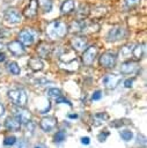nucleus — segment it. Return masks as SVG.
Returning a JSON list of instances; mask_svg holds the SVG:
<instances>
[{
	"label": "nucleus",
	"mask_w": 147,
	"mask_h": 148,
	"mask_svg": "<svg viewBox=\"0 0 147 148\" xmlns=\"http://www.w3.org/2000/svg\"><path fill=\"white\" fill-rule=\"evenodd\" d=\"M138 69V64L135 61H125L120 65V72L123 74H133Z\"/></svg>",
	"instance_id": "obj_14"
},
{
	"label": "nucleus",
	"mask_w": 147,
	"mask_h": 148,
	"mask_svg": "<svg viewBox=\"0 0 147 148\" xmlns=\"http://www.w3.org/2000/svg\"><path fill=\"white\" fill-rule=\"evenodd\" d=\"M37 12H38V1L37 0H30L29 5L23 10V15L27 18H34L37 15Z\"/></svg>",
	"instance_id": "obj_13"
},
{
	"label": "nucleus",
	"mask_w": 147,
	"mask_h": 148,
	"mask_svg": "<svg viewBox=\"0 0 147 148\" xmlns=\"http://www.w3.org/2000/svg\"><path fill=\"white\" fill-rule=\"evenodd\" d=\"M2 46H3V43H2L1 39H0V49H2Z\"/></svg>",
	"instance_id": "obj_38"
},
{
	"label": "nucleus",
	"mask_w": 147,
	"mask_h": 148,
	"mask_svg": "<svg viewBox=\"0 0 147 148\" xmlns=\"http://www.w3.org/2000/svg\"><path fill=\"white\" fill-rule=\"evenodd\" d=\"M68 117H69V118H76L78 116H76V114H69Z\"/></svg>",
	"instance_id": "obj_37"
},
{
	"label": "nucleus",
	"mask_w": 147,
	"mask_h": 148,
	"mask_svg": "<svg viewBox=\"0 0 147 148\" xmlns=\"http://www.w3.org/2000/svg\"><path fill=\"white\" fill-rule=\"evenodd\" d=\"M56 126H57V119L52 116H47V117L42 118V120L39 123V127L44 132H51Z\"/></svg>",
	"instance_id": "obj_12"
},
{
	"label": "nucleus",
	"mask_w": 147,
	"mask_h": 148,
	"mask_svg": "<svg viewBox=\"0 0 147 148\" xmlns=\"http://www.w3.org/2000/svg\"><path fill=\"white\" fill-rule=\"evenodd\" d=\"M126 37V30L123 27H113L109 30L106 35V39L109 42H118Z\"/></svg>",
	"instance_id": "obj_4"
},
{
	"label": "nucleus",
	"mask_w": 147,
	"mask_h": 148,
	"mask_svg": "<svg viewBox=\"0 0 147 148\" xmlns=\"http://www.w3.org/2000/svg\"><path fill=\"white\" fill-rule=\"evenodd\" d=\"M29 67L34 71V72H38V71H42L43 67H44V64L43 61L38 58V57H32L29 59V62H28Z\"/></svg>",
	"instance_id": "obj_16"
},
{
	"label": "nucleus",
	"mask_w": 147,
	"mask_h": 148,
	"mask_svg": "<svg viewBox=\"0 0 147 148\" xmlns=\"http://www.w3.org/2000/svg\"><path fill=\"white\" fill-rule=\"evenodd\" d=\"M15 142H16V138H15L14 135L6 136L5 140H3V145H5V146H13Z\"/></svg>",
	"instance_id": "obj_28"
},
{
	"label": "nucleus",
	"mask_w": 147,
	"mask_h": 148,
	"mask_svg": "<svg viewBox=\"0 0 147 148\" xmlns=\"http://www.w3.org/2000/svg\"><path fill=\"white\" fill-rule=\"evenodd\" d=\"M108 135H109V133L108 132H102V133H100L98 135H97V139H98V141H101V142H103V141H105V139L108 138Z\"/></svg>",
	"instance_id": "obj_31"
},
{
	"label": "nucleus",
	"mask_w": 147,
	"mask_h": 148,
	"mask_svg": "<svg viewBox=\"0 0 147 148\" xmlns=\"http://www.w3.org/2000/svg\"><path fill=\"white\" fill-rule=\"evenodd\" d=\"M47 96H49L50 98L56 99L57 97L61 96V91H60L59 89H57V88H51V89L47 90Z\"/></svg>",
	"instance_id": "obj_25"
},
{
	"label": "nucleus",
	"mask_w": 147,
	"mask_h": 148,
	"mask_svg": "<svg viewBox=\"0 0 147 148\" xmlns=\"http://www.w3.org/2000/svg\"><path fill=\"white\" fill-rule=\"evenodd\" d=\"M71 46L74 51H84V49L87 47V38L83 36H74L71 39Z\"/></svg>",
	"instance_id": "obj_11"
},
{
	"label": "nucleus",
	"mask_w": 147,
	"mask_h": 148,
	"mask_svg": "<svg viewBox=\"0 0 147 148\" xmlns=\"http://www.w3.org/2000/svg\"><path fill=\"white\" fill-rule=\"evenodd\" d=\"M68 32L67 24L61 20H54L46 25V35L51 40H58L66 36Z\"/></svg>",
	"instance_id": "obj_1"
},
{
	"label": "nucleus",
	"mask_w": 147,
	"mask_h": 148,
	"mask_svg": "<svg viewBox=\"0 0 147 148\" xmlns=\"http://www.w3.org/2000/svg\"><path fill=\"white\" fill-rule=\"evenodd\" d=\"M37 52H38L39 57L47 58L50 56V53H51V46H50V44H47L45 42H42L38 45V47H37Z\"/></svg>",
	"instance_id": "obj_17"
},
{
	"label": "nucleus",
	"mask_w": 147,
	"mask_h": 148,
	"mask_svg": "<svg viewBox=\"0 0 147 148\" xmlns=\"http://www.w3.org/2000/svg\"><path fill=\"white\" fill-rule=\"evenodd\" d=\"M3 17H5V20H6L8 23L16 24V23H20V22H21V20H22V14L19 12V9H16V8H14V7H10V8H7V9L5 10Z\"/></svg>",
	"instance_id": "obj_5"
},
{
	"label": "nucleus",
	"mask_w": 147,
	"mask_h": 148,
	"mask_svg": "<svg viewBox=\"0 0 147 148\" xmlns=\"http://www.w3.org/2000/svg\"><path fill=\"white\" fill-rule=\"evenodd\" d=\"M5 127L8 131H13V132H17L21 128V123L15 118V117H7L5 120Z\"/></svg>",
	"instance_id": "obj_15"
},
{
	"label": "nucleus",
	"mask_w": 147,
	"mask_h": 148,
	"mask_svg": "<svg viewBox=\"0 0 147 148\" xmlns=\"http://www.w3.org/2000/svg\"><path fill=\"white\" fill-rule=\"evenodd\" d=\"M7 47H8V51L15 57H21L25 53L24 45L19 40H12L10 43L7 44Z\"/></svg>",
	"instance_id": "obj_10"
},
{
	"label": "nucleus",
	"mask_w": 147,
	"mask_h": 148,
	"mask_svg": "<svg viewBox=\"0 0 147 148\" xmlns=\"http://www.w3.org/2000/svg\"><path fill=\"white\" fill-rule=\"evenodd\" d=\"M119 135H120V138H122L124 141H130V140L133 138V133H132V131H130V130H123V131H120V132H119Z\"/></svg>",
	"instance_id": "obj_23"
},
{
	"label": "nucleus",
	"mask_w": 147,
	"mask_h": 148,
	"mask_svg": "<svg viewBox=\"0 0 147 148\" xmlns=\"http://www.w3.org/2000/svg\"><path fill=\"white\" fill-rule=\"evenodd\" d=\"M35 40V34L31 29H23L19 34V42H21L23 45H31Z\"/></svg>",
	"instance_id": "obj_9"
},
{
	"label": "nucleus",
	"mask_w": 147,
	"mask_h": 148,
	"mask_svg": "<svg viewBox=\"0 0 147 148\" xmlns=\"http://www.w3.org/2000/svg\"><path fill=\"white\" fill-rule=\"evenodd\" d=\"M132 49H133V45H125L122 47L120 50V54L124 57V58H127L132 54Z\"/></svg>",
	"instance_id": "obj_24"
},
{
	"label": "nucleus",
	"mask_w": 147,
	"mask_h": 148,
	"mask_svg": "<svg viewBox=\"0 0 147 148\" xmlns=\"http://www.w3.org/2000/svg\"><path fill=\"white\" fill-rule=\"evenodd\" d=\"M89 142H90V140H89L88 136H83V138H81V143H82V145H89Z\"/></svg>",
	"instance_id": "obj_34"
},
{
	"label": "nucleus",
	"mask_w": 147,
	"mask_h": 148,
	"mask_svg": "<svg viewBox=\"0 0 147 148\" xmlns=\"http://www.w3.org/2000/svg\"><path fill=\"white\" fill-rule=\"evenodd\" d=\"M8 97L16 106H24L28 102V96H27L25 91L21 88L10 89L8 91Z\"/></svg>",
	"instance_id": "obj_2"
},
{
	"label": "nucleus",
	"mask_w": 147,
	"mask_h": 148,
	"mask_svg": "<svg viewBox=\"0 0 147 148\" xmlns=\"http://www.w3.org/2000/svg\"><path fill=\"white\" fill-rule=\"evenodd\" d=\"M5 60H6V54L3 52H0V62H2Z\"/></svg>",
	"instance_id": "obj_35"
},
{
	"label": "nucleus",
	"mask_w": 147,
	"mask_h": 148,
	"mask_svg": "<svg viewBox=\"0 0 147 148\" xmlns=\"http://www.w3.org/2000/svg\"><path fill=\"white\" fill-rule=\"evenodd\" d=\"M141 0H124V3L127 8H135L140 5Z\"/></svg>",
	"instance_id": "obj_26"
},
{
	"label": "nucleus",
	"mask_w": 147,
	"mask_h": 148,
	"mask_svg": "<svg viewBox=\"0 0 147 148\" xmlns=\"http://www.w3.org/2000/svg\"><path fill=\"white\" fill-rule=\"evenodd\" d=\"M14 117H15L21 124H22V123L28 124V123L30 121V119H31V113H30L29 110L24 109L23 106H17V108L14 110Z\"/></svg>",
	"instance_id": "obj_8"
},
{
	"label": "nucleus",
	"mask_w": 147,
	"mask_h": 148,
	"mask_svg": "<svg viewBox=\"0 0 147 148\" xmlns=\"http://www.w3.org/2000/svg\"><path fill=\"white\" fill-rule=\"evenodd\" d=\"M132 83H133V80H132V79H127V80L124 82V86H125L126 88H130V87H132Z\"/></svg>",
	"instance_id": "obj_33"
},
{
	"label": "nucleus",
	"mask_w": 147,
	"mask_h": 148,
	"mask_svg": "<svg viewBox=\"0 0 147 148\" xmlns=\"http://www.w3.org/2000/svg\"><path fill=\"white\" fill-rule=\"evenodd\" d=\"M65 138H66V134H65L64 131H58V132L54 134V136H53V139H54L56 142H61V141L65 140Z\"/></svg>",
	"instance_id": "obj_27"
},
{
	"label": "nucleus",
	"mask_w": 147,
	"mask_h": 148,
	"mask_svg": "<svg viewBox=\"0 0 147 148\" xmlns=\"http://www.w3.org/2000/svg\"><path fill=\"white\" fill-rule=\"evenodd\" d=\"M144 45L142 44H138V45H133V49H132V56L135 60H140L144 56Z\"/></svg>",
	"instance_id": "obj_19"
},
{
	"label": "nucleus",
	"mask_w": 147,
	"mask_h": 148,
	"mask_svg": "<svg viewBox=\"0 0 147 148\" xmlns=\"http://www.w3.org/2000/svg\"><path fill=\"white\" fill-rule=\"evenodd\" d=\"M116 61H117V57H116V54H113L111 52L102 53L100 59H98L100 65L102 67H104V68H112V67H115Z\"/></svg>",
	"instance_id": "obj_6"
},
{
	"label": "nucleus",
	"mask_w": 147,
	"mask_h": 148,
	"mask_svg": "<svg viewBox=\"0 0 147 148\" xmlns=\"http://www.w3.org/2000/svg\"><path fill=\"white\" fill-rule=\"evenodd\" d=\"M35 148H39V147H35Z\"/></svg>",
	"instance_id": "obj_39"
},
{
	"label": "nucleus",
	"mask_w": 147,
	"mask_h": 148,
	"mask_svg": "<svg viewBox=\"0 0 147 148\" xmlns=\"http://www.w3.org/2000/svg\"><path fill=\"white\" fill-rule=\"evenodd\" d=\"M101 97H102V92H101L100 90H97V91H95V92L93 94L91 99H93V101H97V99H100Z\"/></svg>",
	"instance_id": "obj_32"
},
{
	"label": "nucleus",
	"mask_w": 147,
	"mask_h": 148,
	"mask_svg": "<svg viewBox=\"0 0 147 148\" xmlns=\"http://www.w3.org/2000/svg\"><path fill=\"white\" fill-rule=\"evenodd\" d=\"M3 113H5V106H3L2 104H0V117H1Z\"/></svg>",
	"instance_id": "obj_36"
},
{
	"label": "nucleus",
	"mask_w": 147,
	"mask_h": 148,
	"mask_svg": "<svg viewBox=\"0 0 147 148\" xmlns=\"http://www.w3.org/2000/svg\"><path fill=\"white\" fill-rule=\"evenodd\" d=\"M74 7H75V5H74V1L73 0H66V1H64V3L60 7L61 14H64V15L71 14L74 10Z\"/></svg>",
	"instance_id": "obj_18"
},
{
	"label": "nucleus",
	"mask_w": 147,
	"mask_h": 148,
	"mask_svg": "<svg viewBox=\"0 0 147 148\" xmlns=\"http://www.w3.org/2000/svg\"><path fill=\"white\" fill-rule=\"evenodd\" d=\"M98 54V49L97 46L95 45H91L89 47H87L82 54V62L86 65V66H91L95 60H96V57Z\"/></svg>",
	"instance_id": "obj_3"
},
{
	"label": "nucleus",
	"mask_w": 147,
	"mask_h": 148,
	"mask_svg": "<svg viewBox=\"0 0 147 148\" xmlns=\"http://www.w3.org/2000/svg\"><path fill=\"white\" fill-rule=\"evenodd\" d=\"M106 119H108V114L106 113H97V114L94 116V120L95 121H93V124L95 126H98L102 123H104V120H106Z\"/></svg>",
	"instance_id": "obj_22"
},
{
	"label": "nucleus",
	"mask_w": 147,
	"mask_h": 148,
	"mask_svg": "<svg viewBox=\"0 0 147 148\" xmlns=\"http://www.w3.org/2000/svg\"><path fill=\"white\" fill-rule=\"evenodd\" d=\"M38 1V7L42 9V12L47 13L52 8V1L51 0H37Z\"/></svg>",
	"instance_id": "obj_20"
},
{
	"label": "nucleus",
	"mask_w": 147,
	"mask_h": 148,
	"mask_svg": "<svg viewBox=\"0 0 147 148\" xmlns=\"http://www.w3.org/2000/svg\"><path fill=\"white\" fill-rule=\"evenodd\" d=\"M54 101H56V103H57V104H61V103H64V104H68L69 106L72 105V104L69 103V101H68V99H66L65 97H63V95H61V96H59V97H57Z\"/></svg>",
	"instance_id": "obj_29"
},
{
	"label": "nucleus",
	"mask_w": 147,
	"mask_h": 148,
	"mask_svg": "<svg viewBox=\"0 0 147 148\" xmlns=\"http://www.w3.org/2000/svg\"><path fill=\"white\" fill-rule=\"evenodd\" d=\"M7 36H9V31L6 28H0V39L7 37Z\"/></svg>",
	"instance_id": "obj_30"
},
{
	"label": "nucleus",
	"mask_w": 147,
	"mask_h": 148,
	"mask_svg": "<svg viewBox=\"0 0 147 148\" xmlns=\"http://www.w3.org/2000/svg\"><path fill=\"white\" fill-rule=\"evenodd\" d=\"M102 81L106 89H115L122 81V76L117 74H106Z\"/></svg>",
	"instance_id": "obj_7"
},
{
	"label": "nucleus",
	"mask_w": 147,
	"mask_h": 148,
	"mask_svg": "<svg viewBox=\"0 0 147 148\" xmlns=\"http://www.w3.org/2000/svg\"><path fill=\"white\" fill-rule=\"evenodd\" d=\"M7 69H8V72L12 73L13 75H19L20 72H21L20 66H19L15 61H10V62H8V64H7Z\"/></svg>",
	"instance_id": "obj_21"
}]
</instances>
